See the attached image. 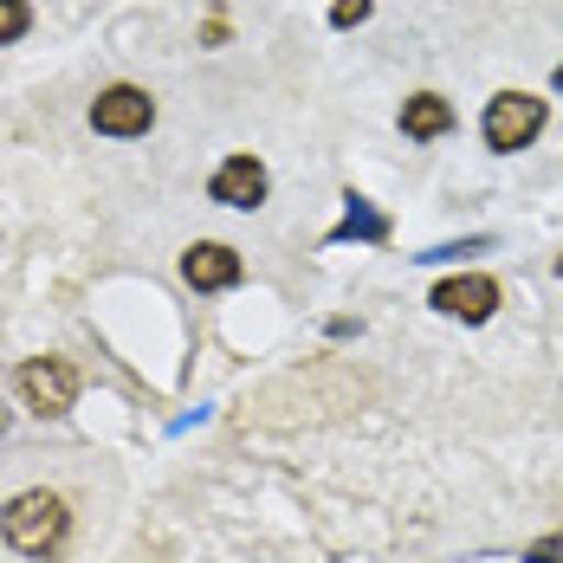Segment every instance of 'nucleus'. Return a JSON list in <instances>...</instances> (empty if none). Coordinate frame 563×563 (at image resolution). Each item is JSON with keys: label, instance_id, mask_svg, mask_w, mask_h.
<instances>
[{"label": "nucleus", "instance_id": "1", "mask_svg": "<svg viewBox=\"0 0 563 563\" xmlns=\"http://www.w3.org/2000/svg\"><path fill=\"white\" fill-rule=\"evenodd\" d=\"M65 531H71V511H65L58 493H20L0 511V538L20 558H53L58 544H65Z\"/></svg>", "mask_w": 563, "mask_h": 563}, {"label": "nucleus", "instance_id": "2", "mask_svg": "<svg viewBox=\"0 0 563 563\" xmlns=\"http://www.w3.org/2000/svg\"><path fill=\"white\" fill-rule=\"evenodd\" d=\"M538 130H544V98H531V91H499L493 104H486V150H525V143H538Z\"/></svg>", "mask_w": 563, "mask_h": 563}, {"label": "nucleus", "instance_id": "3", "mask_svg": "<svg viewBox=\"0 0 563 563\" xmlns=\"http://www.w3.org/2000/svg\"><path fill=\"white\" fill-rule=\"evenodd\" d=\"M20 395L33 415H65L78 401V369L58 356H33V363H20Z\"/></svg>", "mask_w": 563, "mask_h": 563}, {"label": "nucleus", "instance_id": "4", "mask_svg": "<svg viewBox=\"0 0 563 563\" xmlns=\"http://www.w3.org/2000/svg\"><path fill=\"white\" fill-rule=\"evenodd\" d=\"M91 123H98L104 136H143V130L156 123V98L136 91V85H111V91H98Z\"/></svg>", "mask_w": 563, "mask_h": 563}, {"label": "nucleus", "instance_id": "5", "mask_svg": "<svg viewBox=\"0 0 563 563\" xmlns=\"http://www.w3.org/2000/svg\"><path fill=\"white\" fill-rule=\"evenodd\" d=\"M240 253L221 246V240H201V246H188L181 253V279L195 285V291H227V285H240Z\"/></svg>", "mask_w": 563, "mask_h": 563}, {"label": "nucleus", "instance_id": "6", "mask_svg": "<svg viewBox=\"0 0 563 563\" xmlns=\"http://www.w3.org/2000/svg\"><path fill=\"white\" fill-rule=\"evenodd\" d=\"M434 311H448V318H460V324H486L493 311H499V285L493 279H448L434 285Z\"/></svg>", "mask_w": 563, "mask_h": 563}, {"label": "nucleus", "instance_id": "7", "mask_svg": "<svg viewBox=\"0 0 563 563\" xmlns=\"http://www.w3.org/2000/svg\"><path fill=\"white\" fill-rule=\"evenodd\" d=\"M208 195L221 208H260L266 201V169L253 156H227L221 169H214V181H208Z\"/></svg>", "mask_w": 563, "mask_h": 563}, {"label": "nucleus", "instance_id": "8", "mask_svg": "<svg viewBox=\"0 0 563 563\" xmlns=\"http://www.w3.org/2000/svg\"><path fill=\"white\" fill-rule=\"evenodd\" d=\"M401 130H408V136H421V143H428V136H448V130H453V104H448V98H434V91H421V98H408V104H401Z\"/></svg>", "mask_w": 563, "mask_h": 563}, {"label": "nucleus", "instance_id": "9", "mask_svg": "<svg viewBox=\"0 0 563 563\" xmlns=\"http://www.w3.org/2000/svg\"><path fill=\"white\" fill-rule=\"evenodd\" d=\"M356 233H363V240H383V233H389V221H383L376 208H363V201H350V214H343V227L331 233V240H356Z\"/></svg>", "mask_w": 563, "mask_h": 563}, {"label": "nucleus", "instance_id": "10", "mask_svg": "<svg viewBox=\"0 0 563 563\" xmlns=\"http://www.w3.org/2000/svg\"><path fill=\"white\" fill-rule=\"evenodd\" d=\"M33 26V13H26V0H0V46H13L20 33Z\"/></svg>", "mask_w": 563, "mask_h": 563}, {"label": "nucleus", "instance_id": "11", "mask_svg": "<svg viewBox=\"0 0 563 563\" xmlns=\"http://www.w3.org/2000/svg\"><path fill=\"white\" fill-rule=\"evenodd\" d=\"M369 7H376V0H331V20H338V26H356V20H369Z\"/></svg>", "mask_w": 563, "mask_h": 563}, {"label": "nucleus", "instance_id": "12", "mask_svg": "<svg viewBox=\"0 0 563 563\" xmlns=\"http://www.w3.org/2000/svg\"><path fill=\"white\" fill-rule=\"evenodd\" d=\"M531 563H563V538H538L531 544Z\"/></svg>", "mask_w": 563, "mask_h": 563}, {"label": "nucleus", "instance_id": "13", "mask_svg": "<svg viewBox=\"0 0 563 563\" xmlns=\"http://www.w3.org/2000/svg\"><path fill=\"white\" fill-rule=\"evenodd\" d=\"M558 91H563V65H558Z\"/></svg>", "mask_w": 563, "mask_h": 563}, {"label": "nucleus", "instance_id": "14", "mask_svg": "<svg viewBox=\"0 0 563 563\" xmlns=\"http://www.w3.org/2000/svg\"><path fill=\"white\" fill-rule=\"evenodd\" d=\"M0 428H7V415H0Z\"/></svg>", "mask_w": 563, "mask_h": 563}]
</instances>
